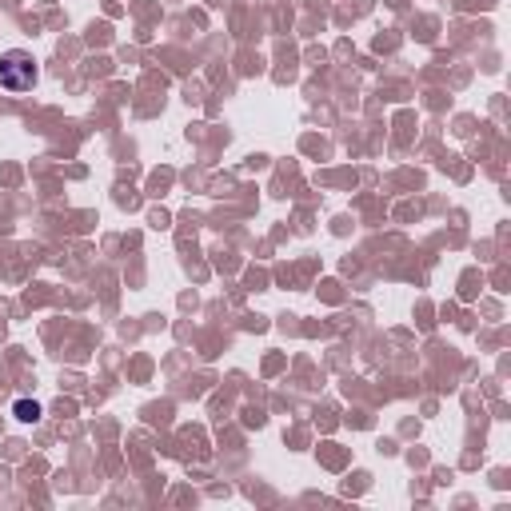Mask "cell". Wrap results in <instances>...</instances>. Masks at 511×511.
Masks as SVG:
<instances>
[{
	"mask_svg": "<svg viewBox=\"0 0 511 511\" xmlns=\"http://www.w3.org/2000/svg\"><path fill=\"white\" fill-rule=\"evenodd\" d=\"M36 84V60L21 48H12V52L0 56V88L4 92H28Z\"/></svg>",
	"mask_w": 511,
	"mask_h": 511,
	"instance_id": "6da1fadb",
	"label": "cell"
},
{
	"mask_svg": "<svg viewBox=\"0 0 511 511\" xmlns=\"http://www.w3.org/2000/svg\"><path fill=\"white\" fill-rule=\"evenodd\" d=\"M16 415H21V420H28V423H33V420H40V403L21 400V403H16Z\"/></svg>",
	"mask_w": 511,
	"mask_h": 511,
	"instance_id": "7a4b0ae2",
	"label": "cell"
}]
</instances>
